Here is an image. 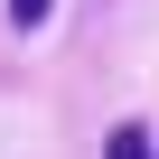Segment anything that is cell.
<instances>
[{
  "label": "cell",
  "mask_w": 159,
  "mask_h": 159,
  "mask_svg": "<svg viewBox=\"0 0 159 159\" xmlns=\"http://www.w3.org/2000/svg\"><path fill=\"white\" fill-rule=\"evenodd\" d=\"M103 159H159V150H150V131H140V122H122V131L103 140Z\"/></svg>",
  "instance_id": "cell-1"
},
{
  "label": "cell",
  "mask_w": 159,
  "mask_h": 159,
  "mask_svg": "<svg viewBox=\"0 0 159 159\" xmlns=\"http://www.w3.org/2000/svg\"><path fill=\"white\" fill-rule=\"evenodd\" d=\"M47 10H56V0H10V19H19V28H38Z\"/></svg>",
  "instance_id": "cell-2"
}]
</instances>
